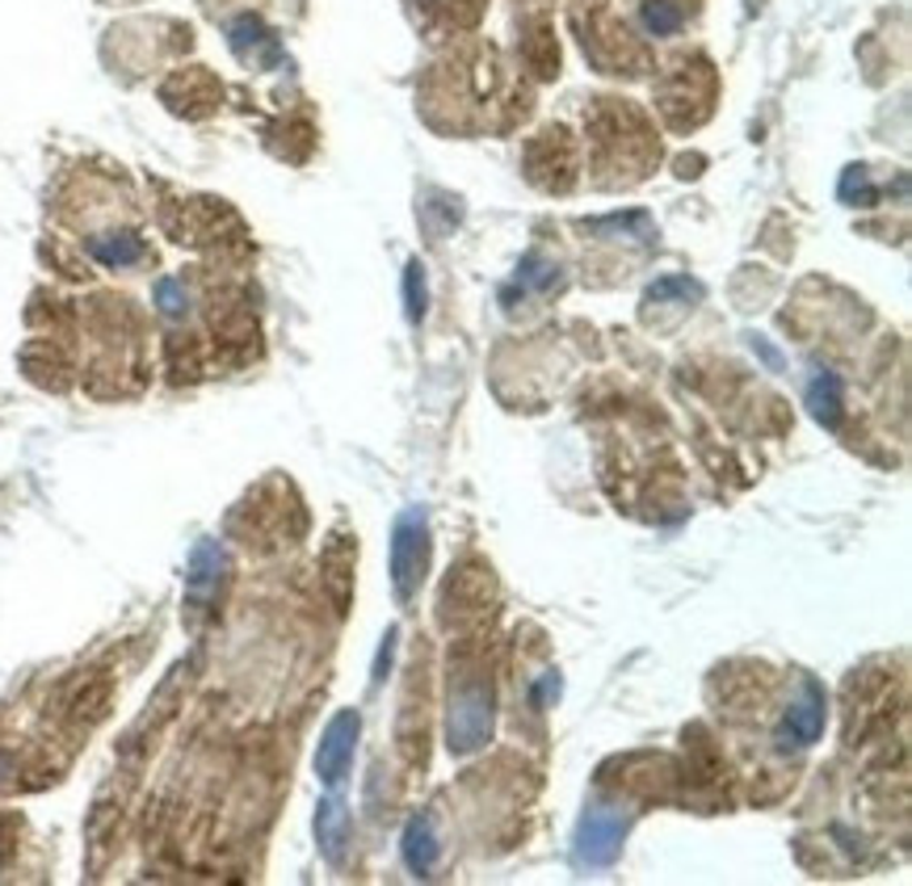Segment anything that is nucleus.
<instances>
[{
  "instance_id": "7",
  "label": "nucleus",
  "mask_w": 912,
  "mask_h": 886,
  "mask_svg": "<svg viewBox=\"0 0 912 886\" xmlns=\"http://www.w3.org/2000/svg\"><path fill=\"white\" fill-rule=\"evenodd\" d=\"M807 404H812L820 425H836V416H841V387H836V378L820 375L812 382V391H807Z\"/></svg>"
},
{
  "instance_id": "9",
  "label": "nucleus",
  "mask_w": 912,
  "mask_h": 886,
  "mask_svg": "<svg viewBox=\"0 0 912 886\" xmlns=\"http://www.w3.org/2000/svg\"><path fill=\"white\" fill-rule=\"evenodd\" d=\"M316 828H320L324 849H328L333 857H337V845H341V836H345V815H341V807H337V803H324V807H320V819H316Z\"/></svg>"
},
{
  "instance_id": "6",
  "label": "nucleus",
  "mask_w": 912,
  "mask_h": 886,
  "mask_svg": "<svg viewBox=\"0 0 912 886\" xmlns=\"http://www.w3.org/2000/svg\"><path fill=\"white\" fill-rule=\"evenodd\" d=\"M404 857H408V866L420 869V874L434 866L437 845H434V828H429L425 819H413V824H408V836H404Z\"/></svg>"
},
{
  "instance_id": "11",
  "label": "nucleus",
  "mask_w": 912,
  "mask_h": 886,
  "mask_svg": "<svg viewBox=\"0 0 912 886\" xmlns=\"http://www.w3.org/2000/svg\"><path fill=\"white\" fill-rule=\"evenodd\" d=\"M156 299H160V311H169V316H181V311H186V295H181V286L177 282L156 286Z\"/></svg>"
},
{
  "instance_id": "8",
  "label": "nucleus",
  "mask_w": 912,
  "mask_h": 886,
  "mask_svg": "<svg viewBox=\"0 0 912 886\" xmlns=\"http://www.w3.org/2000/svg\"><path fill=\"white\" fill-rule=\"evenodd\" d=\"M139 252H143V245H139L135 236H106V240H93V257L101 265H110V269L139 261Z\"/></svg>"
},
{
  "instance_id": "12",
  "label": "nucleus",
  "mask_w": 912,
  "mask_h": 886,
  "mask_svg": "<svg viewBox=\"0 0 912 886\" xmlns=\"http://www.w3.org/2000/svg\"><path fill=\"white\" fill-rule=\"evenodd\" d=\"M0 769H4V760H0Z\"/></svg>"
},
{
  "instance_id": "1",
  "label": "nucleus",
  "mask_w": 912,
  "mask_h": 886,
  "mask_svg": "<svg viewBox=\"0 0 912 886\" xmlns=\"http://www.w3.org/2000/svg\"><path fill=\"white\" fill-rule=\"evenodd\" d=\"M429 564V538H425V512H404L396 521V538H391V580H396L399 597H413L420 588Z\"/></svg>"
},
{
  "instance_id": "10",
  "label": "nucleus",
  "mask_w": 912,
  "mask_h": 886,
  "mask_svg": "<svg viewBox=\"0 0 912 886\" xmlns=\"http://www.w3.org/2000/svg\"><path fill=\"white\" fill-rule=\"evenodd\" d=\"M404 295H408V320H420V307H425V286H420V265H408V278H404Z\"/></svg>"
},
{
  "instance_id": "2",
  "label": "nucleus",
  "mask_w": 912,
  "mask_h": 886,
  "mask_svg": "<svg viewBox=\"0 0 912 886\" xmlns=\"http://www.w3.org/2000/svg\"><path fill=\"white\" fill-rule=\"evenodd\" d=\"M354 744H358V715H337L333 723H328V731H324L320 739V753H316V774L333 786V782H341L345 769H349V760H354Z\"/></svg>"
},
{
  "instance_id": "5",
  "label": "nucleus",
  "mask_w": 912,
  "mask_h": 886,
  "mask_svg": "<svg viewBox=\"0 0 912 886\" xmlns=\"http://www.w3.org/2000/svg\"><path fill=\"white\" fill-rule=\"evenodd\" d=\"M224 567H228V559H224V550L215 547V542H202V547L194 550V559H190V597L194 601L210 597V588H215V580H219Z\"/></svg>"
},
{
  "instance_id": "4",
  "label": "nucleus",
  "mask_w": 912,
  "mask_h": 886,
  "mask_svg": "<svg viewBox=\"0 0 912 886\" xmlns=\"http://www.w3.org/2000/svg\"><path fill=\"white\" fill-rule=\"evenodd\" d=\"M820 727H824V698H820V689L807 680L803 685V698L791 706V715H786V744L795 739V744H812V739L820 736Z\"/></svg>"
},
{
  "instance_id": "3",
  "label": "nucleus",
  "mask_w": 912,
  "mask_h": 886,
  "mask_svg": "<svg viewBox=\"0 0 912 886\" xmlns=\"http://www.w3.org/2000/svg\"><path fill=\"white\" fill-rule=\"evenodd\" d=\"M484 736H488V706H484V694H472L450 710V744L458 753H467Z\"/></svg>"
}]
</instances>
